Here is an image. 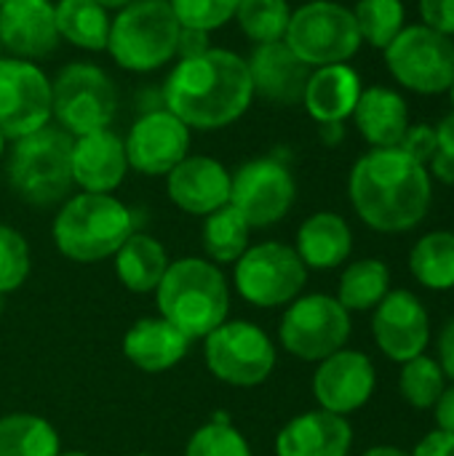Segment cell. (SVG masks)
<instances>
[{"label":"cell","instance_id":"obj_1","mask_svg":"<svg viewBox=\"0 0 454 456\" xmlns=\"http://www.w3.org/2000/svg\"><path fill=\"white\" fill-rule=\"evenodd\" d=\"M254 99L246 59L227 48L185 56L163 86V107L190 131H217L235 123Z\"/></svg>","mask_w":454,"mask_h":456},{"label":"cell","instance_id":"obj_2","mask_svg":"<svg viewBox=\"0 0 454 456\" xmlns=\"http://www.w3.org/2000/svg\"><path fill=\"white\" fill-rule=\"evenodd\" d=\"M348 195L359 219L385 235L415 230L433 198V179L425 166L399 147L369 150L356 160Z\"/></svg>","mask_w":454,"mask_h":456},{"label":"cell","instance_id":"obj_3","mask_svg":"<svg viewBox=\"0 0 454 456\" xmlns=\"http://www.w3.org/2000/svg\"><path fill=\"white\" fill-rule=\"evenodd\" d=\"M155 299L161 318L177 326L190 342L206 339L227 321L230 310V289L222 270L198 256L171 262L155 289Z\"/></svg>","mask_w":454,"mask_h":456},{"label":"cell","instance_id":"obj_4","mask_svg":"<svg viewBox=\"0 0 454 456\" xmlns=\"http://www.w3.org/2000/svg\"><path fill=\"white\" fill-rule=\"evenodd\" d=\"M134 232L131 211L112 195L80 192L70 198L54 219V243L72 262H102Z\"/></svg>","mask_w":454,"mask_h":456},{"label":"cell","instance_id":"obj_5","mask_svg":"<svg viewBox=\"0 0 454 456\" xmlns=\"http://www.w3.org/2000/svg\"><path fill=\"white\" fill-rule=\"evenodd\" d=\"M179 35L182 24L169 0H131L110 19L107 51L128 72H153L177 56Z\"/></svg>","mask_w":454,"mask_h":456},{"label":"cell","instance_id":"obj_6","mask_svg":"<svg viewBox=\"0 0 454 456\" xmlns=\"http://www.w3.org/2000/svg\"><path fill=\"white\" fill-rule=\"evenodd\" d=\"M8 184L29 206L62 203L72 190V136L59 126H43L16 139L8 158Z\"/></svg>","mask_w":454,"mask_h":456},{"label":"cell","instance_id":"obj_7","mask_svg":"<svg viewBox=\"0 0 454 456\" xmlns=\"http://www.w3.org/2000/svg\"><path fill=\"white\" fill-rule=\"evenodd\" d=\"M118 110L112 77L88 61H72L51 80V118L72 139L110 126Z\"/></svg>","mask_w":454,"mask_h":456},{"label":"cell","instance_id":"obj_8","mask_svg":"<svg viewBox=\"0 0 454 456\" xmlns=\"http://www.w3.org/2000/svg\"><path fill=\"white\" fill-rule=\"evenodd\" d=\"M284 43L310 69L345 64L361 48L353 11L334 0H310L292 11Z\"/></svg>","mask_w":454,"mask_h":456},{"label":"cell","instance_id":"obj_9","mask_svg":"<svg viewBox=\"0 0 454 456\" xmlns=\"http://www.w3.org/2000/svg\"><path fill=\"white\" fill-rule=\"evenodd\" d=\"M278 337L289 355L321 363L348 345L351 313L329 294L297 297L281 318Z\"/></svg>","mask_w":454,"mask_h":456},{"label":"cell","instance_id":"obj_10","mask_svg":"<svg viewBox=\"0 0 454 456\" xmlns=\"http://www.w3.org/2000/svg\"><path fill=\"white\" fill-rule=\"evenodd\" d=\"M388 72L409 91L436 96L454 80V40L425 24L404 27L385 48Z\"/></svg>","mask_w":454,"mask_h":456},{"label":"cell","instance_id":"obj_11","mask_svg":"<svg viewBox=\"0 0 454 456\" xmlns=\"http://www.w3.org/2000/svg\"><path fill=\"white\" fill-rule=\"evenodd\" d=\"M209 371L233 387H257L276 369V345L252 321H225L203 339Z\"/></svg>","mask_w":454,"mask_h":456},{"label":"cell","instance_id":"obj_12","mask_svg":"<svg viewBox=\"0 0 454 456\" xmlns=\"http://www.w3.org/2000/svg\"><path fill=\"white\" fill-rule=\"evenodd\" d=\"M235 289L254 307L292 305L308 281V267L300 254L278 240L249 246L235 262Z\"/></svg>","mask_w":454,"mask_h":456},{"label":"cell","instance_id":"obj_13","mask_svg":"<svg viewBox=\"0 0 454 456\" xmlns=\"http://www.w3.org/2000/svg\"><path fill=\"white\" fill-rule=\"evenodd\" d=\"M297 198L292 171L273 158H254L230 174V206L249 222L252 230L281 222Z\"/></svg>","mask_w":454,"mask_h":456},{"label":"cell","instance_id":"obj_14","mask_svg":"<svg viewBox=\"0 0 454 456\" xmlns=\"http://www.w3.org/2000/svg\"><path fill=\"white\" fill-rule=\"evenodd\" d=\"M51 123V80L27 59H0V131L21 139Z\"/></svg>","mask_w":454,"mask_h":456},{"label":"cell","instance_id":"obj_15","mask_svg":"<svg viewBox=\"0 0 454 456\" xmlns=\"http://www.w3.org/2000/svg\"><path fill=\"white\" fill-rule=\"evenodd\" d=\"M128 168L144 176H166L190 155V128L166 107L142 115L123 139Z\"/></svg>","mask_w":454,"mask_h":456},{"label":"cell","instance_id":"obj_16","mask_svg":"<svg viewBox=\"0 0 454 456\" xmlns=\"http://www.w3.org/2000/svg\"><path fill=\"white\" fill-rule=\"evenodd\" d=\"M372 334L383 355L393 363L425 355L431 342V318L423 299L407 289L388 291V297L375 307Z\"/></svg>","mask_w":454,"mask_h":456},{"label":"cell","instance_id":"obj_17","mask_svg":"<svg viewBox=\"0 0 454 456\" xmlns=\"http://www.w3.org/2000/svg\"><path fill=\"white\" fill-rule=\"evenodd\" d=\"M377 387V371L369 355L359 350H337L324 358L313 374V395L324 411L348 417L369 403Z\"/></svg>","mask_w":454,"mask_h":456},{"label":"cell","instance_id":"obj_18","mask_svg":"<svg viewBox=\"0 0 454 456\" xmlns=\"http://www.w3.org/2000/svg\"><path fill=\"white\" fill-rule=\"evenodd\" d=\"M166 192L185 214L209 216L230 203V171L209 155H187L166 174Z\"/></svg>","mask_w":454,"mask_h":456},{"label":"cell","instance_id":"obj_19","mask_svg":"<svg viewBox=\"0 0 454 456\" xmlns=\"http://www.w3.org/2000/svg\"><path fill=\"white\" fill-rule=\"evenodd\" d=\"M59 45L51 0H8L0 5V48L16 59H40Z\"/></svg>","mask_w":454,"mask_h":456},{"label":"cell","instance_id":"obj_20","mask_svg":"<svg viewBox=\"0 0 454 456\" xmlns=\"http://www.w3.org/2000/svg\"><path fill=\"white\" fill-rule=\"evenodd\" d=\"M128 171L126 144L110 128L72 139V184L83 192L112 195Z\"/></svg>","mask_w":454,"mask_h":456},{"label":"cell","instance_id":"obj_21","mask_svg":"<svg viewBox=\"0 0 454 456\" xmlns=\"http://www.w3.org/2000/svg\"><path fill=\"white\" fill-rule=\"evenodd\" d=\"M246 67H249L254 96H262L265 102L281 107H292L302 102L310 67L300 61V56L284 40L257 45L254 53L246 59Z\"/></svg>","mask_w":454,"mask_h":456},{"label":"cell","instance_id":"obj_22","mask_svg":"<svg viewBox=\"0 0 454 456\" xmlns=\"http://www.w3.org/2000/svg\"><path fill=\"white\" fill-rule=\"evenodd\" d=\"M353 446V428L345 417L332 411H305L286 422L276 438L278 456H348Z\"/></svg>","mask_w":454,"mask_h":456},{"label":"cell","instance_id":"obj_23","mask_svg":"<svg viewBox=\"0 0 454 456\" xmlns=\"http://www.w3.org/2000/svg\"><path fill=\"white\" fill-rule=\"evenodd\" d=\"M361 77L359 72L345 61V64H326L310 69L302 104L308 115L321 126V123H345L361 96Z\"/></svg>","mask_w":454,"mask_h":456},{"label":"cell","instance_id":"obj_24","mask_svg":"<svg viewBox=\"0 0 454 456\" xmlns=\"http://www.w3.org/2000/svg\"><path fill=\"white\" fill-rule=\"evenodd\" d=\"M190 350V339L166 318H142L123 337V355L147 374L174 369Z\"/></svg>","mask_w":454,"mask_h":456},{"label":"cell","instance_id":"obj_25","mask_svg":"<svg viewBox=\"0 0 454 456\" xmlns=\"http://www.w3.org/2000/svg\"><path fill=\"white\" fill-rule=\"evenodd\" d=\"M351 118H356V126L372 150L399 147L409 128V107L404 96L385 86L364 88Z\"/></svg>","mask_w":454,"mask_h":456},{"label":"cell","instance_id":"obj_26","mask_svg":"<svg viewBox=\"0 0 454 456\" xmlns=\"http://www.w3.org/2000/svg\"><path fill=\"white\" fill-rule=\"evenodd\" d=\"M294 251L308 270H334L351 256L353 232L340 214L318 211L300 224Z\"/></svg>","mask_w":454,"mask_h":456},{"label":"cell","instance_id":"obj_27","mask_svg":"<svg viewBox=\"0 0 454 456\" xmlns=\"http://www.w3.org/2000/svg\"><path fill=\"white\" fill-rule=\"evenodd\" d=\"M169 256L161 240L144 232H131L126 243L115 251V273L118 281L131 291V294H153L166 270H169Z\"/></svg>","mask_w":454,"mask_h":456},{"label":"cell","instance_id":"obj_28","mask_svg":"<svg viewBox=\"0 0 454 456\" xmlns=\"http://www.w3.org/2000/svg\"><path fill=\"white\" fill-rule=\"evenodd\" d=\"M59 40L83 51H107L110 13L96 0H59L54 3Z\"/></svg>","mask_w":454,"mask_h":456},{"label":"cell","instance_id":"obj_29","mask_svg":"<svg viewBox=\"0 0 454 456\" xmlns=\"http://www.w3.org/2000/svg\"><path fill=\"white\" fill-rule=\"evenodd\" d=\"M391 291V270L383 259H359L345 267L337 289V302L348 313L375 310Z\"/></svg>","mask_w":454,"mask_h":456},{"label":"cell","instance_id":"obj_30","mask_svg":"<svg viewBox=\"0 0 454 456\" xmlns=\"http://www.w3.org/2000/svg\"><path fill=\"white\" fill-rule=\"evenodd\" d=\"M409 273L431 291L454 289V232L439 230L423 235L409 251Z\"/></svg>","mask_w":454,"mask_h":456},{"label":"cell","instance_id":"obj_31","mask_svg":"<svg viewBox=\"0 0 454 456\" xmlns=\"http://www.w3.org/2000/svg\"><path fill=\"white\" fill-rule=\"evenodd\" d=\"M62 444L43 417L8 414L0 419V456H59Z\"/></svg>","mask_w":454,"mask_h":456},{"label":"cell","instance_id":"obj_32","mask_svg":"<svg viewBox=\"0 0 454 456\" xmlns=\"http://www.w3.org/2000/svg\"><path fill=\"white\" fill-rule=\"evenodd\" d=\"M249 222L230 203L209 214L203 222V248L214 265L238 262L249 248Z\"/></svg>","mask_w":454,"mask_h":456},{"label":"cell","instance_id":"obj_33","mask_svg":"<svg viewBox=\"0 0 454 456\" xmlns=\"http://www.w3.org/2000/svg\"><path fill=\"white\" fill-rule=\"evenodd\" d=\"M235 19L249 40L265 45L286 37L292 8L286 0H241Z\"/></svg>","mask_w":454,"mask_h":456},{"label":"cell","instance_id":"obj_34","mask_svg":"<svg viewBox=\"0 0 454 456\" xmlns=\"http://www.w3.org/2000/svg\"><path fill=\"white\" fill-rule=\"evenodd\" d=\"M353 19H356L361 43H369V45L383 48V51L407 27L401 0H359Z\"/></svg>","mask_w":454,"mask_h":456},{"label":"cell","instance_id":"obj_35","mask_svg":"<svg viewBox=\"0 0 454 456\" xmlns=\"http://www.w3.org/2000/svg\"><path fill=\"white\" fill-rule=\"evenodd\" d=\"M444 387H447V377L436 358L417 355V358L401 363L399 390L412 409H420V411L433 409L436 401L442 398Z\"/></svg>","mask_w":454,"mask_h":456},{"label":"cell","instance_id":"obj_36","mask_svg":"<svg viewBox=\"0 0 454 456\" xmlns=\"http://www.w3.org/2000/svg\"><path fill=\"white\" fill-rule=\"evenodd\" d=\"M185 456H252V446L244 433L233 428L230 417L219 411L190 436Z\"/></svg>","mask_w":454,"mask_h":456},{"label":"cell","instance_id":"obj_37","mask_svg":"<svg viewBox=\"0 0 454 456\" xmlns=\"http://www.w3.org/2000/svg\"><path fill=\"white\" fill-rule=\"evenodd\" d=\"M169 3L185 29L209 35V32L225 27L230 19H235L241 0H169Z\"/></svg>","mask_w":454,"mask_h":456},{"label":"cell","instance_id":"obj_38","mask_svg":"<svg viewBox=\"0 0 454 456\" xmlns=\"http://www.w3.org/2000/svg\"><path fill=\"white\" fill-rule=\"evenodd\" d=\"M29 275V246L24 235L0 222V294L16 291Z\"/></svg>","mask_w":454,"mask_h":456},{"label":"cell","instance_id":"obj_39","mask_svg":"<svg viewBox=\"0 0 454 456\" xmlns=\"http://www.w3.org/2000/svg\"><path fill=\"white\" fill-rule=\"evenodd\" d=\"M399 150L407 152L420 166H428L431 158L436 155V131H433V126H425V123L409 126L404 139H401V144H399Z\"/></svg>","mask_w":454,"mask_h":456},{"label":"cell","instance_id":"obj_40","mask_svg":"<svg viewBox=\"0 0 454 456\" xmlns=\"http://www.w3.org/2000/svg\"><path fill=\"white\" fill-rule=\"evenodd\" d=\"M420 16L425 27L450 37L454 35V0H420Z\"/></svg>","mask_w":454,"mask_h":456},{"label":"cell","instance_id":"obj_41","mask_svg":"<svg viewBox=\"0 0 454 456\" xmlns=\"http://www.w3.org/2000/svg\"><path fill=\"white\" fill-rule=\"evenodd\" d=\"M412 456H454V433H444V430L428 433L415 446Z\"/></svg>","mask_w":454,"mask_h":456},{"label":"cell","instance_id":"obj_42","mask_svg":"<svg viewBox=\"0 0 454 456\" xmlns=\"http://www.w3.org/2000/svg\"><path fill=\"white\" fill-rule=\"evenodd\" d=\"M439 366L444 377L454 382V318L442 329V337H439Z\"/></svg>","mask_w":454,"mask_h":456},{"label":"cell","instance_id":"obj_43","mask_svg":"<svg viewBox=\"0 0 454 456\" xmlns=\"http://www.w3.org/2000/svg\"><path fill=\"white\" fill-rule=\"evenodd\" d=\"M433 419H436V428H439V430L454 433V385L452 387H444L442 398L436 401V406H433Z\"/></svg>","mask_w":454,"mask_h":456},{"label":"cell","instance_id":"obj_44","mask_svg":"<svg viewBox=\"0 0 454 456\" xmlns=\"http://www.w3.org/2000/svg\"><path fill=\"white\" fill-rule=\"evenodd\" d=\"M209 48H211V45H209V35H206V32H195V29H185V27H182L179 48H177L179 59H185V56H195V53H203V51H209Z\"/></svg>","mask_w":454,"mask_h":456},{"label":"cell","instance_id":"obj_45","mask_svg":"<svg viewBox=\"0 0 454 456\" xmlns=\"http://www.w3.org/2000/svg\"><path fill=\"white\" fill-rule=\"evenodd\" d=\"M431 179H439L442 184H454V155H444L436 150V155L431 158V163L425 166Z\"/></svg>","mask_w":454,"mask_h":456},{"label":"cell","instance_id":"obj_46","mask_svg":"<svg viewBox=\"0 0 454 456\" xmlns=\"http://www.w3.org/2000/svg\"><path fill=\"white\" fill-rule=\"evenodd\" d=\"M433 131H436V150L444 155H454V110L439 120Z\"/></svg>","mask_w":454,"mask_h":456},{"label":"cell","instance_id":"obj_47","mask_svg":"<svg viewBox=\"0 0 454 456\" xmlns=\"http://www.w3.org/2000/svg\"><path fill=\"white\" fill-rule=\"evenodd\" d=\"M343 136H345L343 123H321V139L326 144H337V142H343Z\"/></svg>","mask_w":454,"mask_h":456},{"label":"cell","instance_id":"obj_48","mask_svg":"<svg viewBox=\"0 0 454 456\" xmlns=\"http://www.w3.org/2000/svg\"><path fill=\"white\" fill-rule=\"evenodd\" d=\"M361 456H412L409 452L399 449V446H372L367 449Z\"/></svg>","mask_w":454,"mask_h":456},{"label":"cell","instance_id":"obj_49","mask_svg":"<svg viewBox=\"0 0 454 456\" xmlns=\"http://www.w3.org/2000/svg\"><path fill=\"white\" fill-rule=\"evenodd\" d=\"M99 5H104L107 11H120L123 5H128L131 0H96Z\"/></svg>","mask_w":454,"mask_h":456},{"label":"cell","instance_id":"obj_50","mask_svg":"<svg viewBox=\"0 0 454 456\" xmlns=\"http://www.w3.org/2000/svg\"><path fill=\"white\" fill-rule=\"evenodd\" d=\"M59 456H91V454H86V452H62Z\"/></svg>","mask_w":454,"mask_h":456},{"label":"cell","instance_id":"obj_51","mask_svg":"<svg viewBox=\"0 0 454 456\" xmlns=\"http://www.w3.org/2000/svg\"><path fill=\"white\" fill-rule=\"evenodd\" d=\"M3 147H5V136H3V131H0V155H3Z\"/></svg>","mask_w":454,"mask_h":456},{"label":"cell","instance_id":"obj_52","mask_svg":"<svg viewBox=\"0 0 454 456\" xmlns=\"http://www.w3.org/2000/svg\"><path fill=\"white\" fill-rule=\"evenodd\" d=\"M450 96H452V107H454V80H452V86H450Z\"/></svg>","mask_w":454,"mask_h":456},{"label":"cell","instance_id":"obj_53","mask_svg":"<svg viewBox=\"0 0 454 456\" xmlns=\"http://www.w3.org/2000/svg\"><path fill=\"white\" fill-rule=\"evenodd\" d=\"M0 313H3V294H0Z\"/></svg>","mask_w":454,"mask_h":456},{"label":"cell","instance_id":"obj_54","mask_svg":"<svg viewBox=\"0 0 454 456\" xmlns=\"http://www.w3.org/2000/svg\"><path fill=\"white\" fill-rule=\"evenodd\" d=\"M136 456H155V454H136Z\"/></svg>","mask_w":454,"mask_h":456},{"label":"cell","instance_id":"obj_55","mask_svg":"<svg viewBox=\"0 0 454 456\" xmlns=\"http://www.w3.org/2000/svg\"><path fill=\"white\" fill-rule=\"evenodd\" d=\"M3 3H8V0H0V5H3Z\"/></svg>","mask_w":454,"mask_h":456},{"label":"cell","instance_id":"obj_56","mask_svg":"<svg viewBox=\"0 0 454 456\" xmlns=\"http://www.w3.org/2000/svg\"><path fill=\"white\" fill-rule=\"evenodd\" d=\"M0 51H3V48H0ZM0 59H3V56H0Z\"/></svg>","mask_w":454,"mask_h":456},{"label":"cell","instance_id":"obj_57","mask_svg":"<svg viewBox=\"0 0 454 456\" xmlns=\"http://www.w3.org/2000/svg\"><path fill=\"white\" fill-rule=\"evenodd\" d=\"M452 232H454V230H452Z\"/></svg>","mask_w":454,"mask_h":456}]
</instances>
